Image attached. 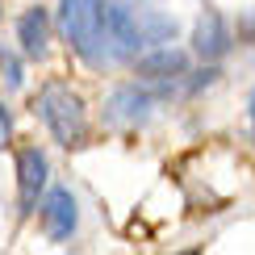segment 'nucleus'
Returning <instances> with one entry per match:
<instances>
[{
	"instance_id": "1",
	"label": "nucleus",
	"mask_w": 255,
	"mask_h": 255,
	"mask_svg": "<svg viewBox=\"0 0 255 255\" xmlns=\"http://www.w3.org/2000/svg\"><path fill=\"white\" fill-rule=\"evenodd\" d=\"M34 113H38V122L50 130V138H55L59 146H84L88 134H92L84 97L71 88V84H63V80H46L38 88Z\"/></svg>"
},
{
	"instance_id": "2",
	"label": "nucleus",
	"mask_w": 255,
	"mask_h": 255,
	"mask_svg": "<svg viewBox=\"0 0 255 255\" xmlns=\"http://www.w3.org/2000/svg\"><path fill=\"white\" fill-rule=\"evenodd\" d=\"M59 29L88 67L113 63L105 42V0H59Z\"/></svg>"
},
{
	"instance_id": "3",
	"label": "nucleus",
	"mask_w": 255,
	"mask_h": 255,
	"mask_svg": "<svg viewBox=\"0 0 255 255\" xmlns=\"http://www.w3.org/2000/svg\"><path fill=\"white\" fill-rule=\"evenodd\" d=\"M46 176H50V163H46V151L42 146H21L17 151V201H21V214H34L42 193H46Z\"/></svg>"
},
{
	"instance_id": "4",
	"label": "nucleus",
	"mask_w": 255,
	"mask_h": 255,
	"mask_svg": "<svg viewBox=\"0 0 255 255\" xmlns=\"http://www.w3.org/2000/svg\"><path fill=\"white\" fill-rule=\"evenodd\" d=\"M38 218H42V230H46L50 243H67L76 235V222H80V209H76V197L71 188H46V197L38 201Z\"/></svg>"
},
{
	"instance_id": "5",
	"label": "nucleus",
	"mask_w": 255,
	"mask_h": 255,
	"mask_svg": "<svg viewBox=\"0 0 255 255\" xmlns=\"http://www.w3.org/2000/svg\"><path fill=\"white\" fill-rule=\"evenodd\" d=\"M134 67H138V80L167 84V88H172L176 80L188 76V55H184L180 46H163V42H159V46H151L142 59L134 63Z\"/></svg>"
},
{
	"instance_id": "6",
	"label": "nucleus",
	"mask_w": 255,
	"mask_h": 255,
	"mask_svg": "<svg viewBox=\"0 0 255 255\" xmlns=\"http://www.w3.org/2000/svg\"><path fill=\"white\" fill-rule=\"evenodd\" d=\"M151 109H155V92L138 88V84H122L105 101V118L113 126H138V122L151 118Z\"/></svg>"
},
{
	"instance_id": "7",
	"label": "nucleus",
	"mask_w": 255,
	"mask_h": 255,
	"mask_svg": "<svg viewBox=\"0 0 255 255\" xmlns=\"http://www.w3.org/2000/svg\"><path fill=\"white\" fill-rule=\"evenodd\" d=\"M193 50L205 63H218L230 50V29H226V21H222L218 13H201L197 29H193Z\"/></svg>"
},
{
	"instance_id": "8",
	"label": "nucleus",
	"mask_w": 255,
	"mask_h": 255,
	"mask_svg": "<svg viewBox=\"0 0 255 255\" xmlns=\"http://www.w3.org/2000/svg\"><path fill=\"white\" fill-rule=\"evenodd\" d=\"M17 42H21V55L25 59H42L50 46V17L46 8H25L17 21Z\"/></svg>"
},
{
	"instance_id": "9",
	"label": "nucleus",
	"mask_w": 255,
	"mask_h": 255,
	"mask_svg": "<svg viewBox=\"0 0 255 255\" xmlns=\"http://www.w3.org/2000/svg\"><path fill=\"white\" fill-rule=\"evenodd\" d=\"M0 84H4L8 92L21 88V59L8 55V50H0Z\"/></svg>"
},
{
	"instance_id": "10",
	"label": "nucleus",
	"mask_w": 255,
	"mask_h": 255,
	"mask_svg": "<svg viewBox=\"0 0 255 255\" xmlns=\"http://www.w3.org/2000/svg\"><path fill=\"white\" fill-rule=\"evenodd\" d=\"M13 142V113L4 109V101H0V151Z\"/></svg>"
},
{
	"instance_id": "11",
	"label": "nucleus",
	"mask_w": 255,
	"mask_h": 255,
	"mask_svg": "<svg viewBox=\"0 0 255 255\" xmlns=\"http://www.w3.org/2000/svg\"><path fill=\"white\" fill-rule=\"evenodd\" d=\"M239 34H243V38H247V42H255V13L239 21Z\"/></svg>"
},
{
	"instance_id": "12",
	"label": "nucleus",
	"mask_w": 255,
	"mask_h": 255,
	"mask_svg": "<svg viewBox=\"0 0 255 255\" xmlns=\"http://www.w3.org/2000/svg\"><path fill=\"white\" fill-rule=\"evenodd\" d=\"M247 118H251V130H255V88H251V97H247Z\"/></svg>"
}]
</instances>
